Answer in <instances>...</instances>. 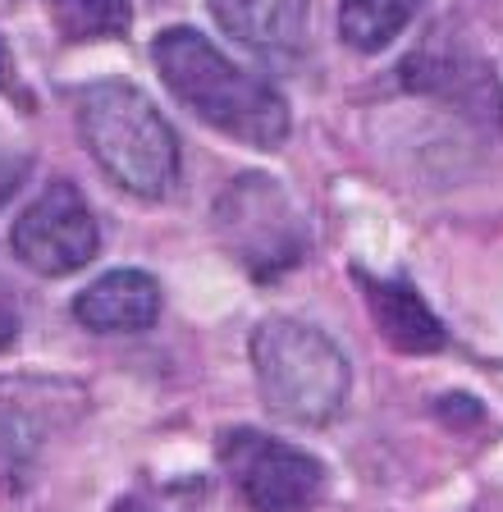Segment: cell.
I'll return each mask as SVG.
<instances>
[{
	"label": "cell",
	"instance_id": "obj_1",
	"mask_svg": "<svg viewBox=\"0 0 503 512\" xmlns=\"http://www.w3.org/2000/svg\"><path fill=\"white\" fill-rule=\"evenodd\" d=\"M151 60L170 96L183 110H193L202 124L261 151L289 138V101L257 74L238 69L229 55H220L202 32L165 28L151 42Z\"/></svg>",
	"mask_w": 503,
	"mask_h": 512
},
{
	"label": "cell",
	"instance_id": "obj_2",
	"mask_svg": "<svg viewBox=\"0 0 503 512\" xmlns=\"http://www.w3.org/2000/svg\"><path fill=\"white\" fill-rule=\"evenodd\" d=\"M74 119L92 160L115 188L142 202H161L179 183V138L151 96L129 78H97L78 87Z\"/></svg>",
	"mask_w": 503,
	"mask_h": 512
},
{
	"label": "cell",
	"instance_id": "obj_3",
	"mask_svg": "<svg viewBox=\"0 0 503 512\" xmlns=\"http://www.w3.org/2000/svg\"><path fill=\"white\" fill-rule=\"evenodd\" d=\"M252 371L261 403L289 426H330L353 389L339 343L293 316H270L252 330Z\"/></svg>",
	"mask_w": 503,
	"mask_h": 512
},
{
	"label": "cell",
	"instance_id": "obj_4",
	"mask_svg": "<svg viewBox=\"0 0 503 512\" xmlns=\"http://www.w3.org/2000/svg\"><path fill=\"white\" fill-rule=\"evenodd\" d=\"M215 224L252 279H279L307 256V224L298 202L270 174H238L215 202Z\"/></svg>",
	"mask_w": 503,
	"mask_h": 512
},
{
	"label": "cell",
	"instance_id": "obj_5",
	"mask_svg": "<svg viewBox=\"0 0 503 512\" xmlns=\"http://www.w3.org/2000/svg\"><path fill=\"white\" fill-rule=\"evenodd\" d=\"M220 462L252 512H311L330 480L311 453L252 426L220 435Z\"/></svg>",
	"mask_w": 503,
	"mask_h": 512
},
{
	"label": "cell",
	"instance_id": "obj_6",
	"mask_svg": "<svg viewBox=\"0 0 503 512\" xmlns=\"http://www.w3.org/2000/svg\"><path fill=\"white\" fill-rule=\"evenodd\" d=\"M10 247L28 270L37 275H74L83 270L101 247L97 215L87 206V197L69 179H55L37 192L33 202L23 206V215L14 220Z\"/></svg>",
	"mask_w": 503,
	"mask_h": 512
},
{
	"label": "cell",
	"instance_id": "obj_7",
	"mask_svg": "<svg viewBox=\"0 0 503 512\" xmlns=\"http://www.w3.org/2000/svg\"><path fill=\"white\" fill-rule=\"evenodd\" d=\"M215 23L266 64H289L307 46L311 0H206Z\"/></svg>",
	"mask_w": 503,
	"mask_h": 512
},
{
	"label": "cell",
	"instance_id": "obj_8",
	"mask_svg": "<svg viewBox=\"0 0 503 512\" xmlns=\"http://www.w3.org/2000/svg\"><path fill=\"white\" fill-rule=\"evenodd\" d=\"M74 320L92 334H142L161 320V284L147 270H110L74 298Z\"/></svg>",
	"mask_w": 503,
	"mask_h": 512
},
{
	"label": "cell",
	"instance_id": "obj_9",
	"mask_svg": "<svg viewBox=\"0 0 503 512\" xmlns=\"http://www.w3.org/2000/svg\"><path fill=\"white\" fill-rule=\"evenodd\" d=\"M357 284L366 293V307H371L375 325L385 334L389 348L398 352H439L449 343L444 320L426 307V298L417 293V284L403 275H362L357 270Z\"/></svg>",
	"mask_w": 503,
	"mask_h": 512
},
{
	"label": "cell",
	"instance_id": "obj_10",
	"mask_svg": "<svg viewBox=\"0 0 503 512\" xmlns=\"http://www.w3.org/2000/svg\"><path fill=\"white\" fill-rule=\"evenodd\" d=\"M403 78L412 87H426V92L444 96L453 106H462L467 115H485L494 124H503V92L490 78V69L467 55H435L421 51L417 60L403 64Z\"/></svg>",
	"mask_w": 503,
	"mask_h": 512
},
{
	"label": "cell",
	"instance_id": "obj_11",
	"mask_svg": "<svg viewBox=\"0 0 503 512\" xmlns=\"http://www.w3.org/2000/svg\"><path fill=\"white\" fill-rule=\"evenodd\" d=\"M426 0H339V32L353 51H385Z\"/></svg>",
	"mask_w": 503,
	"mask_h": 512
},
{
	"label": "cell",
	"instance_id": "obj_12",
	"mask_svg": "<svg viewBox=\"0 0 503 512\" xmlns=\"http://www.w3.org/2000/svg\"><path fill=\"white\" fill-rule=\"evenodd\" d=\"M51 5L55 28L69 42H87V37H119L129 32L133 0H46Z\"/></svg>",
	"mask_w": 503,
	"mask_h": 512
},
{
	"label": "cell",
	"instance_id": "obj_13",
	"mask_svg": "<svg viewBox=\"0 0 503 512\" xmlns=\"http://www.w3.org/2000/svg\"><path fill=\"white\" fill-rule=\"evenodd\" d=\"M37 426L28 416L19 412H5L0 416V490H23L28 476H33V462H37Z\"/></svg>",
	"mask_w": 503,
	"mask_h": 512
},
{
	"label": "cell",
	"instance_id": "obj_14",
	"mask_svg": "<svg viewBox=\"0 0 503 512\" xmlns=\"http://www.w3.org/2000/svg\"><path fill=\"white\" fill-rule=\"evenodd\" d=\"M23 179H28V156L0 142V206H5L14 192H19Z\"/></svg>",
	"mask_w": 503,
	"mask_h": 512
},
{
	"label": "cell",
	"instance_id": "obj_15",
	"mask_svg": "<svg viewBox=\"0 0 503 512\" xmlns=\"http://www.w3.org/2000/svg\"><path fill=\"white\" fill-rule=\"evenodd\" d=\"M14 339H19V307H14V293H10V284L0 279V352L10 348Z\"/></svg>",
	"mask_w": 503,
	"mask_h": 512
},
{
	"label": "cell",
	"instance_id": "obj_16",
	"mask_svg": "<svg viewBox=\"0 0 503 512\" xmlns=\"http://www.w3.org/2000/svg\"><path fill=\"white\" fill-rule=\"evenodd\" d=\"M110 512H156V508H151V503L142 499V494H129V499H119Z\"/></svg>",
	"mask_w": 503,
	"mask_h": 512
}]
</instances>
